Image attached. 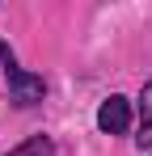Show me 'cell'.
Here are the masks:
<instances>
[{
  "instance_id": "obj_1",
  "label": "cell",
  "mask_w": 152,
  "mask_h": 156,
  "mask_svg": "<svg viewBox=\"0 0 152 156\" xmlns=\"http://www.w3.org/2000/svg\"><path fill=\"white\" fill-rule=\"evenodd\" d=\"M0 59H4V80H9V97L17 105H38L42 101V93H47V80L34 76V72H25L17 68V59L9 51V42H0Z\"/></svg>"
},
{
  "instance_id": "obj_2",
  "label": "cell",
  "mask_w": 152,
  "mask_h": 156,
  "mask_svg": "<svg viewBox=\"0 0 152 156\" xmlns=\"http://www.w3.org/2000/svg\"><path fill=\"white\" fill-rule=\"evenodd\" d=\"M97 131L101 135H127L131 131V101L127 97H106V101L97 105Z\"/></svg>"
},
{
  "instance_id": "obj_3",
  "label": "cell",
  "mask_w": 152,
  "mask_h": 156,
  "mask_svg": "<svg viewBox=\"0 0 152 156\" xmlns=\"http://www.w3.org/2000/svg\"><path fill=\"white\" fill-rule=\"evenodd\" d=\"M135 144L152 148V80L139 89V127H135Z\"/></svg>"
},
{
  "instance_id": "obj_4",
  "label": "cell",
  "mask_w": 152,
  "mask_h": 156,
  "mask_svg": "<svg viewBox=\"0 0 152 156\" xmlns=\"http://www.w3.org/2000/svg\"><path fill=\"white\" fill-rule=\"evenodd\" d=\"M4 156H55V144H51L47 135H30L21 148H13V152H4Z\"/></svg>"
}]
</instances>
